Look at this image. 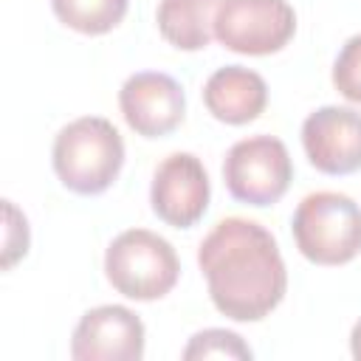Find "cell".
I'll use <instances>...</instances> for the list:
<instances>
[{
	"instance_id": "7",
	"label": "cell",
	"mask_w": 361,
	"mask_h": 361,
	"mask_svg": "<svg viewBox=\"0 0 361 361\" xmlns=\"http://www.w3.org/2000/svg\"><path fill=\"white\" fill-rule=\"evenodd\" d=\"M212 186L206 166L192 152L166 155L152 175L149 203L158 220L175 228H192L209 209Z\"/></svg>"
},
{
	"instance_id": "4",
	"label": "cell",
	"mask_w": 361,
	"mask_h": 361,
	"mask_svg": "<svg viewBox=\"0 0 361 361\" xmlns=\"http://www.w3.org/2000/svg\"><path fill=\"white\" fill-rule=\"evenodd\" d=\"M293 240L316 265H344L361 254V206L341 192H313L293 212Z\"/></svg>"
},
{
	"instance_id": "14",
	"label": "cell",
	"mask_w": 361,
	"mask_h": 361,
	"mask_svg": "<svg viewBox=\"0 0 361 361\" xmlns=\"http://www.w3.org/2000/svg\"><path fill=\"white\" fill-rule=\"evenodd\" d=\"M251 347L231 330H220V327H209V330H200L189 338L186 350H183V358L186 361H195V358H251Z\"/></svg>"
},
{
	"instance_id": "10",
	"label": "cell",
	"mask_w": 361,
	"mask_h": 361,
	"mask_svg": "<svg viewBox=\"0 0 361 361\" xmlns=\"http://www.w3.org/2000/svg\"><path fill=\"white\" fill-rule=\"evenodd\" d=\"M144 355V322L124 305L87 310L71 338L73 361H138Z\"/></svg>"
},
{
	"instance_id": "6",
	"label": "cell",
	"mask_w": 361,
	"mask_h": 361,
	"mask_svg": "<svg viewBox=\"0 0 361 361\" xmlns=\"http://www.w3.org/2000/svg\"><path fill=\"white\" fill-rule=\"evenodd\" d=\"M293 31L296 11L288 0H223L214 14V37L234 54H276Z\"/></svg>"
},
{
	"instance_id": "9",
	"label": "cell",
	"mask_w": 361,
	"mask_h": 361,
	"mask_svg": "<svg viewBox=\"0 0 361 361\" xmlns=\"http://www.w3.org/2000/svg\"><path fill=\"white\" fill-rule=\"evenodd\" d=\"M118 107L130 130H135L144 138H161L183 121L186 96L169 73L141 71L121 85Z\"/></svg>"
},
{
	"instance_id": "8",
	"label": "cell",
	"mask_w": 361,
	"mask_h": 361,
	"mask_svg": "<svg viewBox=\"0 0 361 361\" xmlns=\"http://www.w3.org/2000/svg\"><path fill=\"white\" fill-rule=\"evenodd\" d=\"M307 161L324 175H353L361 169V113L327 104L313 110L302 124Z\"/></svg>"
},
{
	"instance_id": "12",
	"label": "cell",
	"mask_w": 361,
	"mask_h": 361,
	"mask_svg": "<svg viewBox=\"0 0 361 361\" xmlns=\"http://www.w3.org/2000/svg\"><path fill=\"white\" fill-rule=\"evenodd\" d=\"M223 0H161L155 23L178 51H200L214 37V14Z\"/></svg>"
},
{
	"instance_id": "5",
	"label": "cell",
	"mask_w": 361,
	"mask_h": 361,
	"mask_svg": "<svg viewBox=\"0 0 361 361\" xmlns=\"http://www.w3.org/2000/svg\"><path fill=\"white\" fill-rule=\"evenodd\" d=\"M293 180L288 147L274 135H251L237 141L223 161V183L228 195L248 206L276 203Z\"/></svg>"
},
{
	"instance_id": "16",
	"label": "cell",
	"mask_w": 361,
	"mask_h": 361,
	"mask_svg": "<svg viewBox=\"0 0 361 361\" xmlns=\"http://www.w3.org/2000/svg\"><path fill=\"white\" fill-rule=\"evenodd\" d=\"M3 212H6V237H3V268L8 271L20 257H25L28 251V220L23 212H17V206L11 200H3Z\"/></svg>"
},
{
	"instance_id": "1",
	"label": "cell",
	"mask_w": 361,
	"mask_h": 361,
	"mask_svg": "<svg viewBox=\"0 0 361 361\" xmlns=\"http://www.w3.org/2000/svg\"><path fill=\"white\" fill-rule=\"evenodd\" d=\"M197 265L212 305L234 322L265 319L288 290V271L274 234L257 220L226 217L203 237Z\"/></svg>"
},
{
	"instance_id": "15",
	"label": "cell",
	"mask_w": 361,
	"mask_h": 361,
	"mask_svg": "<svg viewBox=\"0 0 361 361\" xmlns=\"http://www.w3.org/2000/svg\"><path fill=\"white\" fill-rule=\"evenodd\" d=\"M333 85L347 102L361 104V34L341 45L333 62Z\"/></svg>"
},
{
	"instance_id": "2",
	"label": "cell",
	"mask_w": 361,
	"mask_h": 361,
	"mask_svg": "<svg viewBox=\"0 0 361 361\" xmlns=\"http://www.w3.org/2000/svg\"><path fill=\"white\" fill-rule=\"evenodd\" d=\"M51 161L65 189L76 195H102L124 166V141L113 121L82 116L56 133Z\"/></svg>"
},
{
	"instance_id": "3",
	"label": "cell",
	"mask_w": 361,
	"mask_h": 361,
	"mask_svg": "<svg viewBox=\"0 0 361 361\" xmlns=\"http://www.w3.org/2000/svg\"><path fill=\"white\" fill-rule=\"evenodd\" d=\"M104 274L121 296L155 302L175 288L180 276V259L172 243L161 234L149 228H127L107 245Z\"/></svg>"
},
{
	"instance_id": "13",
	"label": "cell",
	"mask_w": 361,
	"mask_h": 361,
	"mask_svg": "<svg viewBox=\"0 0 361 361\" xmlns=\"http://www.w3.org/2000/svg\"><path fill=\"white\" fill-rule=\"evenodd\" d=\"M130 0H51L56 20L79 34H107L113 31L124 14Z\"/></svg>"
},
{
	"instance_id": "17",
	"label": "cell",
	"mask_w": 361,
	"mask_h": 361,
	"mask_svg": "<svg viewBox=\"0 0 361 361\" xmlns=\"http://www.w3.org/2000/svg\"><path fill=\"white\" fill-rule=\"evenodd\" d=\"M350 353L355 361H361V319L353 324V333H350Z\"/></svg>"
},
{
	"instance_id": "11",
	"label": "cell",
	"mask_w": 361,
	"mask_h": 361,
	"mask_svg": "<svg viewBox=\"0 0 361 361\" xmlns=\"http://www.w3.org/2000/svg\"><path fill=\"white\" fill-rule=\"evenodd\" d=\"M203 104L206 110L226 124H248L254 121L268 104V85L265 79L243 65L217 68L203 85Z\"/></svg>"
}]
</instances>
